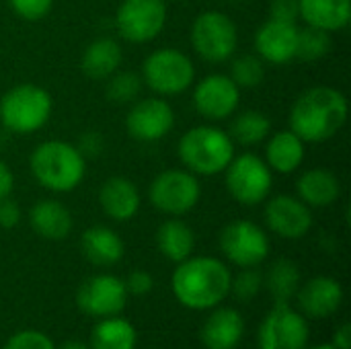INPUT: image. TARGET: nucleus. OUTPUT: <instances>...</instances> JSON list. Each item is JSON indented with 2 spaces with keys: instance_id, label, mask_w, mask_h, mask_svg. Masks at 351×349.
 Wrapping results in <instances>:
<instances>
[{
  "instance_id": "obj_1",
  "label": "nucleus",
  "mask_w": 351,
  "mask_h": 349,
  "mask_svg": "<svg viewBox=\"0 0 351 349\" xmlns=\"http://www.w3.org/2000/svg\"><path fill=\"white\" fill-rule=\"evenodd\" d=\"M350 105L341 91L317 84L306 88L290 109V130L304 144L331 140L348 121Z\"/></svg>"
},
{
  "instance_id": "obj_2",
  "label": "nucleus",
  "mask_w": 351,
  "mask_h": 349,
  "mask_svg": "<svg viewBox=\"0 0 351 349\" xmlns=\"http://www.w3.org/2000/svg\"><path fill=\"white\" fill-rule=\"evenodd\" d=\"M232 274L216 257H187L177 263L171 288L179 304L191 311L216 309L230 294Z\"/></svg>"
},
{
  "instance_id": "obj_3",
  "label": "nucleus",
  "mask_w": 351,
  "mask_h": 349,
  "mask_svg": "<svg viewBox=\"0 0 351 349\" xmlns=\"http://www.w3.org/2000/svg\"><path fill=\"white\" fill-rule=\"evenodd\" d=\"M33 179L47 191L68 193L76 189L86 175V158L76 146L64 140H45L29 156Z\"/></svg>"
},
{
  "instance_id": "obj_4",
  "label": "nucleus",
  "mask_w": 351,
  "mask_h": 349,
  "mask_svg": "<svg viewBox=\"0 0 351 349\" xmlns=\"http://www.w3.org/2000/svg\"><path fill=\"white\" fill-rule=\"evenodd\" d=\"M181 165L193 175L212 177L224 173L234 158V142L228 132L216 125H195L177 144Z\"/></svg>"
},
{
  "instance_id": "obj_5",
  "label": "nucleus",
  "mask_w": 351,
  "mask_h": 349,
  "mask_svg": "<svg viewBox=\"0 0 351 349\" xmlns=\"http://www.w3.org/2000/svg\"><path fill=\"white\" fill-rule=\"evenodd\" d=\"M51 109V95L43 86L16 84L0 99V123L12 134H33L49 121Z\"/></svg>"
},
{
  "instance_id": "obj_6",
  "label": "nucleus",
  "mask_w": 351,
  "mask_h": 349,
  "mask_svg": "<svg viewBox=\"0 0 351 349\" xmlns=\"http://www.w3.org/2000/svg\"><path fill=\"white\" fill-rule=\"evenodd\" d=\"M142 80L160 97L181 95L193 84L195 66L185 51L175 47H160L144 60Z\"/></svg>"
},
{
  "instance_id": "obj_7",
  "label": "nucleus",
  "mask_w": 351,
  "mask_h": 349,
  "mask_svg": "<svg viewBox=\"0 0 351 349\" xmlns=\"http://www.w3.org/2000/svg\"><path fill=\"white\" fill-rule=\"evenodd\" d=\"M226 189L234 202L241 206H259L263 204L274 187V171L267 163L251 152L234 154L230 165L224 169Z\"/></svg>"
},
{
  "instance_id": "obj_8",
  "label": "nucleus",
  "mask_w": 351,
  "mask_h": 349,
  "mask_svg": "<svg viewBox=\"0 0 351 349\" xmlns=\"http://www.w3.org/2000/svg\"><path fill=\"white\" fill-rule=\"evenodd\" d=\"M191 45L195 53L210 64L230 60L239 45L234 21L220 10H206L197 14L191 25Z\"/></svg>"
},
{
  "instance_id": "obj_9",
  "label": "nucleus",
  "mask_w": 351,
  "mask_h": 349,
  "mask_svg": "<svg viewBox=\"0 0 351 349\" xmlns=\"http://www.w3.org/2000/svg\"><path fill=\"white\" fill-rule=\"evenodd\" d=\"M202 197V183L197 175L187 169H167L158 173L150 187V204L167 216H183L191 212Z\"/></svg>"
},
{
  "instance_id": "obj_10",
  "label": "nucleus",
  "mask_w": 351,
  "mask_h": 349,
  "mask_svg": "<svg viewBox=\"0 0 351 349\" xmlns=\"http://www.w3.org/2000/svg\"><path fill=\"white\" fill-rule=\"evenodd\" d=\"M311 329L302 313L286 302H278L261 321L257 333L259 349H304Z\"/></svg>"
},
{
  "instance_id": "obj_11",
  "label": "nucleus",
  "mask_w": 351,
  "mask_h": 349,
  "mask_svg": "<svg viewBox=\"0 0 351 349\" xmlns=\"http://www.w3.org/2000/svg\"><path fill=\"white\" fill-rule=\"evenodd\" d=\"M267 232L251 220H234L220 232V251L239 267H257L269 255Z\"/></svg>"
},
{
  "instance_id": "obj_12",
  "label": "nucleus",
  "mask_w": 351,
  "mask_h": 349,
  "mask_svg": "<svg viewBox=\"0 0 351 349\" xmlns=\"http://www.w3.org/2000/svg\"><path fill=\"white\" fill-rule=\"evenodd\" d=\"M167 25L165 0H123L115 12V27L130 43H148Z\"/></svg>"
},
{
  "instance_id": "obj_13",
  "label": "nucleus",
  "mask_w": 351,
  "mask_h": 349,
  "mask_svg": "<svg viewBox=\"0 0 351 349\" xmlns=\"http://www.w3.org/2000/svg\"><path fill=\"white\" fill-rule=\"evenodd\" d=\"M128 290L123 280L111 274H101L84 280L76 292V304L78 309L95 319L115 317L125 309L128 302Z\"/></svg>"
},
{
  "instance_id": "obj_14",
  "label": "nucleus",
  "mask_w": 351,
  "mask_h": 349,
  "mask_svg": "<svg viewBox=\"0 0 351 349\" xmlns=\"http://www.w3.org/2000/svg\"><path fill=\"white\" fill-rule=\"evenodd\" d=\"M241 88L228 74H208L193 88V107L208 121H222L237 113Z\"/></svg>"
},
{
  "instance_id": "obj_15",
  "label": "nucleus",
  "mask_w": 351,
  "mask_h": 349,
  "mask_svg": "<svg viewBox=\"0 0 351 349\" xmlns=\"http://www.w3.org/2000/svg\"><path fill=\"white\" fill-rule=\"evenodd\" d=\"M128 134L140 142H156L171 134L175 128V111L173 107L160 99L150 97L136 101L125 115Z\"/></svg>"
},
{
  "instance_id": "obj_16",
  "label": "nucleus",
  "mask_w": 351,
  "mask_h": 349,
  "mask_svg": "<svg viewBox=\"0 0 351 349\" xmlns=\"http://www.w3.org/2000/svg\"><path fill=\"white\" fill-rule=\"evenodd\" d=\"M263 218L274 234L288 241L302 239L313 228V212L296 195H276L267 200Z\"/></svg>"
},
{
  "instance_id": "obj_17",
  "label": "nucleus",
  "mask_w": 351,
  "mask_h": 349,
  "mask_svg": "<svg viewBox=\"0 0 351 349\" xmlns=\"http://www.w3.org/2000/svg\"><path fill=\"white\" fill-rule=\"evenodd\" d=\"M298 25L267 19L255 33V51L263 62L288 64L296 60Z\"/></svg>"
},
{
  "instance_id": "obj_18",
  "label": "nucleus",
  "mask_w": 351,
  "mask_h": 349,
  "mask_svg": "<svg viewBox=\"0 0 351 349\" xmlns=\"http://www.w3.org/2000/svg\"><path fill=\"white\" fill-rule=\"evenodd\" d=\"M296 300L302 315L311 319H327L339 311L343 302V288L335 278L319 276L300 284Z\"/></svg>"
},
{
  "instance_id": "obj_19",
  "label": "nucleus",
  "mask_w": 351,
  "mask_h": 349,
  "mask_svg": "<svg viewBox=\"0 0 351 349\" xmlns=\"http://www.w3.org/2000/svg\"><path fill=\"white\" fill-rule=\"evenodd\" d=\"M199 337L206 349H237L245 337V319L237 309H214Z\"/></svg>"
},
{
  "instance_id": "obj_20",
  "label": "nucleus",
  "mask_w": 351,
  "mask_h": 349,
  "mask_svg": "<svg viewBox=\"0 0 351 349\" xmlns=\"http://www.w3.org/2000/svg\"><path fill=\"white\" fill-rule=\"evenodd\" d=\"M140 204V191L128 177H109L99 189V206L115 222L132 220L138 214Z\"/></svg>"
},
{
  "instance_id": "obj_21",
  "label": "nucleus",
  "mask_w": 351,
  "mask_h": 349,
  "mask_svg": "<svg viewBox=\"0 0 351 349\" xmlns=\"http://www.w3.org/2000/svg\"><path fill=\"white\" fill-rule=\"evenodd\" d=\"M29 224L45 241H64L74 226L70 210L58 200H41L29 212Z\"/></svg>"
},
{
  "instance_id": "obj_22",
  "label": "nucleus",
  "mask_w": 351,
  "mask_h": 349,
  "mask_svg": "<svg viewBox=\"0 0 351 349\" xmlns=\"http://www.w3.org/2000/svg\"><path fill=\"white\" fill-rule=\"evenodd\" d=\"M80 251L88 263L97 267H111L121 261L125 253V245L113 228L93 226L82 232Z\"/></svg>"
},
{
  "instance_id": "obj_23",
  "label": "nucleus",
  "mask_w": 351,
  "mask_h": 349,
  "mask_svg": "<svg viewBox=\"0 0 351 349\" xmlns=\"http://www.w3.org/2000/svg\"><path fill=\"white\" fill-rule=\"evenodd\" d=\"M296 197H300L308 208H327L335 204L341 195L339 177L329 169H308L296 181Z\"/></svg>"
},
{
  "instance_id": "obj_24",
  "label": "nucleus",
  "mask_w": 351,
  "mask_h": 349,
  "mask_svg": "<svg viewBox=\"0 0 351 349\" xmlns=\"http://www.w3.org/2000/svg\"><path fill=\"white\" fill-rule=\"evenodd\" d=\"M123 62L121 45L111 37H99L86 45L80 58V68L90 80H107L113 72L119 70Z\"/></svg>"
},
{
  "instance_id": "obj_25",
  "label": "nucleus",
  "mask_w": 351,
  "mask_h": 349,
  "mask_svg": "<svg viewBox=\"0 0 351 349\" xmlns=\"http://www.w3.org/2000/svg\"><path fill=\"white\" fill-rule=\"evenodd\" d=\"M304 154H306V144L292 130H282L267 140L263 160L271 171L290 175L300 169Z\"/></svg>"
},
{
  "instance_id": "obj_26",
  "label": "nucleus",
  "mask_w": 351,
  "mask_h": 349,
  "mask_svg": "<svg viewBox=\"0 0 351 349\" xmlns=\"http://www.w3.org/2000/svg\"><path fill=\"white\" fill-rule=\"evenodd\" d=\"M300 19L327 33L341 31L351 21V0H298Z\"/></svg>"
},
{
  "instance_id": "obj_27",
  "label": "nucleus",
  "mask_w": 351,
  "mask_h": 349,
  "mask_svg": "<svg viewBox=\"0 0 351 349\" xmlns=\"http://www.w3.org/2000/svg\"><path fill=\"white\" fill-rule=\"evenodd\" d=\"M156 245L158 251L173 263H181L187 257H191L195 249V234L187 222H183L177 216H171L165 220L156 232Z\"/></svg>"
},
{
  "instance_id": "obj_28",
  "label": "nucleus",
  "mask_w": 351,
  "mask_h": 349,
  "mask_svg": "<svg viewBox=\"0 0 351 349\" xmlns=\"http://www.w3.org/2000/svg\"><path fill=\"white\" fill-rule=\"evenodd\" d=\"M136 327L119 315L101 319L90 331V349H136Z\"/></svg>"
},
{
  "instance_id": "obj_29",
  "label": "nucleus",
  "mask_w": 351,
  "mask_h": 349,
  "mask_svg": "<svg viewBox=\"0 0 351 349\" xmlns=\"http://www.w3.org/2000/svg\"><path fill=\"white\" fill-rule=\"evenodd\" d=\"M300 269L290 259H278L269 265L267 274L263 276V286L274 296L276 304L286 302L290 304L292 298H296V292L300 288Z\"/></svg>"
},
{
  "instance_id": "obj_30",
  "label": "nucleus",
  "mask_w": 351,
  "mask_h": 349,
  "mask_svg": "<svg viewBox=\"0 0 351 349\" xmlns=\"http://www.w3.org/2000/svg\"><path fill=\"white\" fill-rule=\"evenodd\" d=\"M271 121L263 111H243L230 123V138L241 146H255L269 138Z\"/></svg>"
},
{
  "instance_id": "obj_31",
  "label": "nucleus",
  "mask_w": 351,
  "mask_h": 349,
  "mask_svg": "<svg viewBox=\"0 0 351 349\" xmlns=\"http://www.w3.org/2000/svg\"><path fill=\"white\" fill-rule=\"evenodd\" d=\"M142 84H144V80L140 74H136L132 70H117L107 78L105 95L115 105H128L138 99Z\"/></svg>"
},
{
  "instance_id": "obj_32",
  "label": "nucleus",
  "mask_w": 351,
  "mask_h": 349,
  "mask_svg": "<svg viewBox=\"0 0 351 349\" xmlns=\"http://www.w3.org/2000/svg\"><path fill=\"white\" fill-rule=\"evenodd\" d=\"M228 76L239 88H255L265 78V62L257 53H241L232 58Z\"/></svg>"
},
{
  "instance_id": "obj_33",
  "label": "nucleus",
  "mask_w": 351,
  "mask_h": 349,
  "mask_svg": "<svg viewBox=\"0 0 351 349\" xmlns=\"http://www.w3.org/2000/svg\"><path fill=\"white\" fill-rule=\"evenodd\" d=\"M333 39L331 33L317 29V27H304L298 29V47H296V58L304 62H317L323 60L331 51Z\"/></svg>"
},
{
  "instance_id": "obj_34",
  "label": "nucleus",
  "mask_w": 351,
  "mask_h": 349,
  "mask_svg": "<svg viewBox=\"0 0 351 349\" xmlns=\"http://www.w3.org/2000/svg\"><path fill=\"white\" fill-rule=\"evenodd\" d=\"M263 290V274L257 267H241V272L230 280V292L243 300H253Z\"/></svg>"
},
{
  "instance_id": "obj_35",
  "label": "nucleus",
  "mask_w": 351,
  "mask_h": 349,
  "mask_svg": "<svg viewBox=\"0 0 351 349\" xmlns=\"http://www.w3.org/2000/svg\"><path fill=\"white\" fill-rule=\"evenodd\" d=\"M4 349H56V346L45 333L35 331V329H25V331L14 333L6 341Z\"/></svg>"
},
{
  "instance_id": "obj_36",
  "label": "nucleus",
  "mask_w": 351,
  "mask_h": 349,
  "mask_svg": "<svg viewBox=\"0 0 351 349\" xmlns=\"http://www.w3.org/2000/svg\"><path fill=\"white\" fill-rule=\"evenodd\" d=\"M8 4L19 19L33 23L43 19L51 10L53 0H8Z\"/></svg>"
},
{
  "instance_id": "obj_37",
  "label": "nucleus",
  "mask_w": 351,
  "mask_h": 349,
  "mask_svg": "<svg viewBox=\"0 0 351 349\" xmlns=\"http://www.w3.org/2000/svg\"><path fill=\"white\" fill-rule=\"evenodd\" d=\"M269 19L280 23L296 25L300 19V4L298 0H271L269 4Z\"/></svg>"
},
{
  "instance_id": "obj_38",
  "label": "nucleus",
  "mask_w": 351,
  "mask_h": 349,
  "mask_svg": "<svg viewBox=\"0 0 351 349\" xmlns=\"http://www.w3.org/2000/svg\"><path fill=\"white\" fill-rule=\"evenodd\" d=\"M123 284H125L128 294H134V296H146V294H150L152 288H154V280H152V276H150L146 269H136V272H132Z\"/></svg>"
},
{
  "instance_id": "obj_39",
  "label": "nucleus",
  "mask_w": 351,
  "mask_h": 349,
  "mask_svg": "<svg viewBox=\"0 0 351 349\" xmlns=\"http://www.w3.org/2000/svg\"><path fill=\"white\" fill-rule=\"evenodd\" d=\"M21 208L14 200H10V195L0 200V228H14L21 222Z\"/></svg>"
},
{
  "instance_id": "obj_40",
  "label": "nucleus",
  "mask_w": 351,
  "mask_h": 349,
  "mask_svg": "<svg viewBox=\"0 0 351 349\" xmlns=\"http://www.w3.org/2000/svg\"><path fill=\"white\" fill-rule=\"evenodd\" d=\"M78 150H80V154L86 158V156H97L99 152H101V148H103V138L97 134V132H86L82 138H80V142H78V146H76Z\"/></svg>"
},
{
  "instance_id": "obj_41",
  "label": "nucleus",
  "mask_w": 351,
  "mask_h": 349,
  "mask_svg": "<svg viewBox=\"0 0 351 349\" xmlns=\"http://www.w3.org/2000/svg\"><path fill=\"white\" fill-rule=\"evenodd\" d=\"M14 189V175L10 171V167L0 158V200L8 197Z\"/></svg>"
},
{
  "instance_id": "obj_42",
  "label": "nucleus",
  "mask_w": 351,
  "mask_h": 349,
  "mask_svg": "<svg viewBox=\"0 0 351 349\" xmlns=\"http://www.w3.org/2000/svg\"><path fill=\"white\" fill-rule=\"evenodd\" d=\"M333 346L337 349H351V325L341 323L333 333Z\"/></svg>"
},
{
  "instance_id": "obj_43",
  "label": "nucleus",
  "mask_w": 351,
  "mask_h": 349,
  "mask_svg": "<svg viewBox=\"0 0 351 349\" xmlns=\"http://www.w3.org/2000/svg\"><path fill=\"white\" fill-rule=\"evenodd\" d=\"M60 349H90L88 346H84V344H80V341H68V344H64Z\"/></svg>"
},
{
  "instance_id": "obj_44",
  "label": "nucleus",
  "mask_w": 351,
  "mask_h": 349,
  "mask_svg": "<svg viewBox=\"0 0 351 349\" xmlns=\"http://www.w3.org/2000/svg\"><path fill=\"white\" fill-rule=\"evenodd\" d=\"M304 349H337L333 344H323V346H315V348H304Z\"/></svg>"
}]
</instances>
